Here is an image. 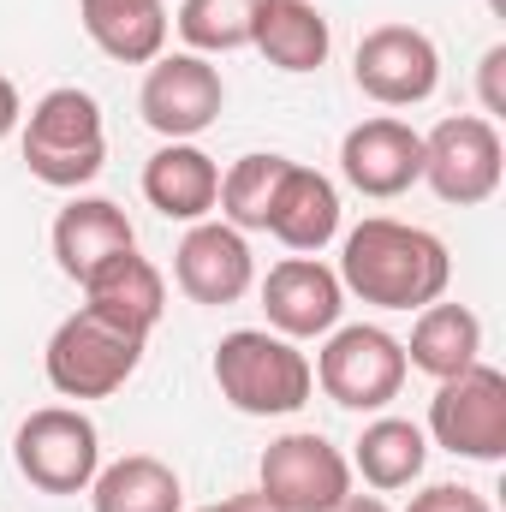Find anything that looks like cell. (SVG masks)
I'll return each mask as SVG.
<instances>
[{
  "mask_svg": "<svg viewBox=\"0 0 506 512\" xmlns=\"http://www.w3.org/2000/svg\"><path fill=\"white\" fill-rule=\"evenodd\" d=\"M340 286L376 310H423L447 298L453 280V256L429 227L393 221V215H370L346 233L340 245Z\"/></svg>",
  "mask_w": 506,
  "mask_h": 512,
  "instance_id": "cell-1",
  "label": "cell"
},
{
  "mask_svg": "<svg viewBox=\"0 0 506 512\" xmlns=\"http://www.w3.org/2000/svg\"><path fill=\"white\" fill-rule=\"evenodd\" d=\"M18 149L30 179L54 185V191H78L108 167V126H102V102L78 84L48 90L24 120H18Z\"/></svg>",
  "mask_w": 506,
  "mask_h": 512,
  "instance_id": "cell-2",
  "label": "cell"
},
{
  "mask_svg": "<svg viewBox=\"0 0 506 512\" xmlns=\"http://www.w3.org/2000/svg\"><path fill=\"white\" fill-rule=\"evenodd\" d=\"M215 387L239 417H292L310 405L316 370L298 340H280L274 328H233L215 346Z\"/></svg>",
  "mask_w": 506,
  "mask_h": 512,
  "instance_id": "cell-3",
  "label": "cell"
},
{
  "mask_svg": "<svg viewBox=\"0 0 506 512\" xmlns=\"http://www.w3.org/2000/svg\"><path fill=\"white\" fill-rule=\"evenodd\" d=\"M143 346H149L143 334H131L120 322L96 316L90 304H78V310L48 334L42 370H48V387H54L60 399H114V393L137 376Z\"/></svg>",
  "mask_w": 506,
  "mask_h": 512,
  "instance_id": "cell-4",
  "label": "cell"
},
{
  "mask_svg": "<svg viewBox=\"0 0 506 512\" xmlns=\"http://www.w3.org/2000/svg\"><path fill=\"white\" fill-rule=\"evenodd\" d=\"M12 465L42 495H84L102 471V435L78 405H42L18 423Z\"/></svg>",
  "mask_w": 506,
  "mask_h": 512,
  "instance_id": "cell-5",
  "label": "cell"
},
{
  "mask_svg": "<svg viewBox=\"0 0 506 512\" xmlns=\"http://www.w3.org/2000/svg\"><path fill=\"white\" fill-rule=\"evenodd\" d=\"M429 441L441 453H453V459L501 465L506 459V376L495 364H471V370L435 382Z\"/></svg>",
  "mask_w": 506,
  "mask_h": 512,
  "instance_id": "cell-6",
  "label": "cell"
},
{
  "mask_svg": "<svg viewBox=\"0 0 506 512\" xmlns=\"http://www.w3.org/2000/svg\"><path fill=\"white\" fill-rule=\"evenodd\" d=\"M506 179V143L501 126L483 114H447L441 126L423 137V185L453 203V209H477L501 191Z\"/></svg>",
  "mask_w": 506,
  "mask_h": 512,
  "instance_id": "cell-7",
  "label": "cell"
},
{
  "mask_svg": "<svg viewBox=\"0 0 506 512\" xmlns=\"http://www.w3.org/2000/svg\"><path fill=\"white\" fill-rule=\"evenodd\" d=\"M316 387L340 411H387L405 387V346L376 322L334 328L316 352Z\"/></svg>",
  "mask_w": 506,
  "mask_h": 512,
  "instance_id": "cell-8",
  "label": "cell"
},
{
  "mask_svg": "<svg viewBox=\"0 0 506 512\" xmlns=\"http://www.w3.org/2000/svg\"><path fill=\"white\" fill-rule=\"evenodd\" d=\"M256 489L280 512H334L352 495V459L328 435L292 429V435H280V441L262 447Z\"/></svg>",
  "mask_w": 506,
  "mask_h": 512,
  "instance_id": "cell-9",
  "label": "cell"
},
{
  "mask_svg": "<svg viewBox=\"0 0 506 512\" xmlns=\"http://www.w3.org/2000/svg\"><path fill=\"white\" fill-rule=\"evenodd\" d=\"M221 108H227V84H221L215 60H203V54H161V60H149L143 90H137V114L161 143H197L221 120Z\"/></svg>",
  "mask_w": 506,
  "mask_h": 512,
  "instance_id": "cell-10",
  "label": "cell"
},
{
  "mask_svg": "<svg viewBox=\"0 0 506 512\" xmlns=\"http://www.w3.org/2000/svg\"><path fill=\"white\" fill-rule=\"evenodd\" d=\"M352 78L381 108H417L441 90V48L417 24H376L352 54Z\"/></svg>",
  "mask_w": 506,
  "mask_h": 512,
  "instance_id": "cell-11",
  "label": "cell"
},
{
  "mask_svg": "<svg viewBox=\"0 0 506 512\" xmlns=\"http://www.w3.org/2000/svg\"><path fill=\"white\" fill-rule=\"evenodd\" d=\"M262 316L280 340H328L346 316V286L322 256H286L262 280Z\"/></svg>",
  "mask_w": 506,
  "mask_h": 512,
  "instance_id": "cell-12",
  "label": "cell"
},
{
  "mask_svg": "<svg viewBox=\"0 0 506 512\" xmlns=\"http://www.w3.org/2000/svg\"><path fill=\"white\" fill-rule=\"evenodd\" d=\"M173 280L191 304H239L245 292L256 286V256H251V239L227 221H197L185 227L179 251H173Z\"/></svg>",
  "mask_w": 506,
  "mask_h": 512,
  "instance_id": "cell-13",
  "label": "cell"
},
{
  "mask_svg": "<svg viewBox=\"0 0 506 512\" xmlns=\"http://www.w3.org/2000/svg\"><path fill=\"white\" fill-rule=\"evenodd\" d=\"M340 173H346L352 191H364L376 203L405 197L423 179V131H411L393 114H376V120L352 126L340 137Z\"/></svg>",
  "mask_w": 506,
  "mask_h": 512,
  "instance_id": "cell-14",
  "label": "cell"
},
{
  "mask_svg": "<svg viewBox=\"0 0 506 512\" xmlns=\"http://www.w3.org/2000/svg\"><path fill=\"white\" fill-rule=\"evenodd\" d=\"M143 203L167 221H209L215 203H221V167L209 149L197 143H161L149 161H143Z\"/></svg>",
  "mask_w": 506,
  "mask_h": 512,
  "instance_id": "cell-15",
  "label": "cell"
},
{
  "mask_svg": "<svg viewBox=\"0 0 506 512\" xmlns=\"http://www.w3.org/2000/svg\"><path fill=\"white\" fill-rule=\"evenodd\" d=\"M137 251V227L114 197H72L60 215H54V262L66 280H90L102 262Z\"/></svg>",
  "mask_w": 506,
  "mask_h": 512,
  "instance_id": "cell-16",
  "label": "cell"
},
{
  "mask_svg": "<svg viewBox=\"0 0 506 512\" xmlns=\"http://www.w3.org/2000/svg\"><path fill=\"white\" fill-rule=\"evenodd\" d=\"M268 233L292 256L328 251L334 233H340V191H334V179L304 167V161H286V179H280L274 209H268Z\"/></svg>",
  "mask_w": 506,
  "mask_h": 512,
  "instance_id": "cell-17",
  "label": "cell"
},
{
  "mask_svg": "<svg viewBox=\"0 0 506 512\" xmlns=\"http://www.w3.org/2000/svg\"><path fill=\"white\" fill-rule=\"evenodd\" d=\"M84 304L96 310V316H108V322H120L131 334H155V322L167 316V280H161V268L149 262V256H114V262H102L90 280H84Z\"/></svg>",
  "mask_w": 506,
  "mask_h": 512,
  "instance_id": "cell-18",
  "label": "cell"
},
{
  "mask_svg": "<svg viewBox=\"0 0 506 512\" xmlns=\"http://www.w3.org/2000/svg\"><path fill=\"white\" fill-rule=\"evenodd\" d=\"M251 48L274 66V72L304 78V72H322V66H328L334 30H328L322 6H310V0H262Z\"/></svg>",
  "mask_w": 506,
  "mask_h": 512,
  "instance_id": "cell-19",
  "label": "cell"
},
{
  "mask_svg": "<svg viewBox=\"0 0 506 512\" xmlns=\"http://www.w3.org/2000/svg\"><path fill=\"white\" fill-rule=\"evenodd\" d=\"M405 346V370H423L429 382H447L471 364H483V322L465 304H423L411 322Z\"/></svg>",
  "mask_w": 506,
  "mask_h": 512,
  "instance_id": "cell-20",
  "label": "cell"
},
{
  "mask_svg": "<svg viewBox=\"0 0 506 512\" xmlns=\"http://www.w3.org/2000/svg\"><path fill=\"white\" fill-rule=\"evenodd\" d=\"M84 36L120 60V66H149L167 48V0H78Z\"/></svg>",
  "mask_w": 506,
  "mask_h": 512,
  "instance_id": "cell-21",
  "label": "cell"
},
{
  "mask_svg": "<svg viewBox=\"0 0 506 512\" xmlns=\"http://www.w3.org/2000/svg\"><path fill=\"white\" fill-rule=\"evenodd\" d=\"M84 495H90V512H179L185 507L179 471L167 459H155V453H126V459L102 465Z\"/></svg>",
  "mask_w": 506,
  "mask_h": 512,
  "instance_id": "cell-22",
  "label": "cell"
},
{
  "mask_svg": "<svg viewBox=\"0 0 506 512\" xmlns=\"http://www.w3.org/2000/svg\"><path fill=\"white\" fill-rule=\"evenodd\" d=\"M429 465V435L411 423V417H376L364 423L358 435V453H352V471L376 489V495H399L423 477Z\"/></svg>",
  "mask_w": 506,
  "mask_h": 512,
  "instance_id": "cell-23",
  "label": "cell"
},
{
  "mask_svg": "<svg viewBox=\"0 0 506 512\" xmlns=\"http://www.w3.org/2000/svg\"><path fill=\"white\" fill-rule=\"evenodd\" d=\"M286 161L292 155H274V149H256L239 155L227 173H221V221L239 227V233H268V209H274V191L286 179Z\"/></svg>",
  "mask_w": 506,
  "mask_h": 512,
  "instance_id": "cell-24",
  "label": "cell"
},
{
  "mask_svg": "<svg viewBox=\"0 0 506 512\" xmlns=\"http://www.w3.org/2000/svg\"><path fill=\"white\" fill-rule=\"evenodd\" d=\"M256 12L262 0H185L179 6V36H185V54H239L251 48L256 36Z\"/></svg>",
  "mask_w": 506,
  "mask_h": 512,
  "instance_id": "cell-25",
  "label": "cell"
},
{
  "mask_svg": "<svg viewBox=\"0 0 506 512\" xmlns=\"http://www.w3.org/2000/svg\"><path fill=\"white\" fill-rule=\"evenodd\" d=\"M405 512H495V507H489V495H477L465 483H429L423 495H411Z\"/></svg>",
  "mask_w": 506,
  "mask_h": 512,
  "instance_id": "cell-26",
  "label": "cell"
},
{
  "mask_svg": "<svg viewBox=\"0 0 506 512\" xmlns=\"http://www.w3.org/2000/svg\"><path fill=\"white\" fill-rule=\"evenodd\" d=\"M477 90H483V120H501L506 114V42H495L477 66Z\"/></svg>",
  "mask_w": 506,
  "mask_h": 512,
  "instance_id": "cell-27",
  "label": "cell"
},
{
  "mask_svg": "<svg viewBox=\"0 0 506 512\" xmlns=\"http://www.w3.org/2000/svg\"><path fill=\"white\" fill-rule=\"evenodd\" d=\"M18 120H24V102H18V84L0 72V143L18 131Z\"/></svg>",
  "mask_w": 506,
  "mask_h": 512,
  "instance_id": "cell-28",
  "label": "cell"
},
{
  "mask_svg": "<svg viewBox=\"0 0 506 512\" xmlns=\"http://www.w3.org/2000/svg\"><path fill=\"white\" fill-rule=\"evenodd\" d=\"M209 512H280V507H274L262 489H245V495H227L221 507H209Z\"/></svg>",
  "mask_w": 506,
  "mask_h": 512,
  "instance_id": "cell-29",
  "label": "cell"
},
{
  "mask_svg": "<svg viewBox=\"0 0 506 512\" xmlns=\"http://www.w3.org/2000/svg\"><path fill=\"white\" fill-rule=\"evenodd\" d=\"M334 512H393V507H387L381 495H346V501H340Z\"/></svg>",
  "mask_w": 506,
  "mask_h": 512,
  "instance_id": "cell-30",
  "label": "cell"
},
{
  "mask_svg": "<svg viewBox=\"0 0 506 512\" xmlns=\"http://www.w3.org/2000/svg\"><path fill=\"white\" fill-rule=\"evenodd\" d=\"M203 512H209V507H203Z\"/></svg>",
  "mask_w": 506,
  "mask_h": 512,
  "instance_id": "cell-31",
  "label": "cell"
}]
</instances>
